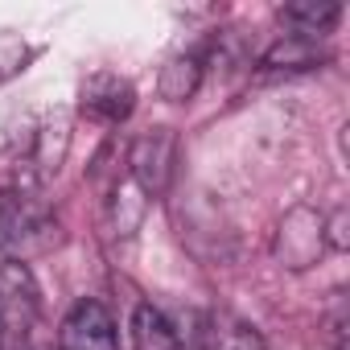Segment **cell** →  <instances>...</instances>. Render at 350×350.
<instances>
[{
	"instance_id": "6da1fadb",
	"label": "cell",
	"mask_w": 350,
	"mask_h": 350,
	"mask_svg": "<svg viewBox=\"0 0 350 350\" xmlns=\"http://www.w3.org/2000/svg\"><path fill=\"white\" fill-rule=\"evenodd\" d=\"M54 215L42 198L29 190H5L0 194V260H29L54 243Z\"/></svg>"
},
{
	"instance_id": "7a4b0ae2",
	"label": "cell",
	"mask_w": 350,
	"mask_h": 350,
	"mask_svg": "<svg viewBox=\"0 0 350 350\" xmlns=\"http://www.w3.org/2000/svg\"><path fill=\"white\" fill-rule=\"evenodd\" d=\"M128 173L144 198H165L178 173V136L173 128H148L128 148Z\"/></svg>"
},
{
	"instance_id": "3957f363",
	"label": "cell",
	"mask_w": 350,
	"mask_h": 350,
	"mask_svg": "<svg viewBox=\"0 0 350 350\" xmlns=\"http://www.w3.org/2000/svg\"><path fill=\"white\" fill-rule=\"evenodd\" d=\"M79 111L95 124H124L136 111V87L116 70H95L79 87Z\"/></svg>"
},
{
	"instance_id": "277c9868",
	"label": "cell",
	"mask_w": 350,
	"mask_h": 350,
	"mask_svg": "<svg viewBox=\"0 0 350 350\" xmlns=\"http://www.w3.org/2000/svg\"><path fill=\"white\" fill-rule=\"evenodd\" d=\"M276 260L284 264V268H293V272H301V268H309L321 252H325V219L317 215V211H309V206H297V211H288L284 215V223H280V231H276Z\"/></svg>"
},
{
	"instance_id": "5b68a950",
	"label": "cell",
	"mask_w": 350,
	"mask_h": 350,
	"mask_svg": "<svg viewBox=\"0 0 350 350\" xmlns=\"http://www.w3.org/2000/svg\"><path fill=\"white\" fill-rule=\"evenodd\" d=\"M38 280L21 260H0V317H5L9 338L13 334H29V325L38 321Z\"/></svg>"
},
{
	"instance_id": "8992f818",
	"label": "cell",
	"mask_w": 350,
	"mask_h": 350,
	"mask_svg": "<svg viewBox=\"0 0 350 350\" xmlns=\"http://www.w3.org/2000/svg\"><path fill=\"white\" fill-rule=\"evenodd\" d=\"M58 350H120V334L111 313L99 301H75L58 329Z\"/></svg>"
},
{
	"instance_id": "52a82bcc",
	"label": "cell",
	"mask_w": 350,
	"mask_h": 350,
	"mask_svg": "<svg viewBox=\"0 0 350 350\" xmlns=\"http://www.w3.org/2000/svg\"><path fill=\"white\" fill-rule=\"evenodd\" d=\"M325 62V50L321 42L313 38H301V33H280L264 54H260V66L272 70V75H301V70H313Z\"/></svg>"
},
{
	"instance_id": "ba28073f",
	"label": "cell",
	"mask_w": 350,
	"mask_h": 350,
	"mask_svg": "<svg viewBox=\"0 0 350 350\" xmlns=\"http://www.w3.org/2000/svg\"><path fill=\"white\" fill-rule=\"evenodd\" d=\"M198 350H268L260 329L235 313H211L198 329Z\"/></svg>"
},
{
	"instance_id": "9c48e42d",
	"label": "cell",
	"mask_w": 350,
	"mask_h": 350,
	"mask_svg": "<svg viewBox=\"0 0 350 350\" xmlns=\"http://www.w3.org/2000/svg\"><path fill=\"white\" fill-rule=\"evenodd\" d=\"M202 75H206V58H202L198 50L173 54V58L161 66L157 91H161V99H169V103H186V99H194V91L202 87Z\"/></svg>"
},
{
	"instance_id": "30bf717a",
	"label": "cell",
	"mask_w": 350,
	"mask_h": 350,
	"mask_svg": "<svg viewBox=\"0 0 350 350\" xmlns=\"http://www.w3.org/2000/svg\"><path fill=\"white\" fill-rule=\"evenodd\" d=\"M280 21L288 25V33H301V38L321 42L342 21V5H334V0H297V5H284L280 9Z\"/></svg>"
},
{
	"instance_id": "8fae6325",
	"label": "cell",
	"mask_w": 350,
	"mask_h": 350,
	"mask_svg": "<svg viewBox=\"0 0 350 350\" xmlns=\"http://www.w3.org/2000/svg\"><path fill=\"white\" fill-rule=\"evenodd\" d=\"M128 329H132V350H186L173 321L152 305H136Z\"/></svg>"
},
{
	"instance_id": "7c38bea8",
	"label": "cell",
	"mask_w": 350,
	"mask_h": 350,
	"mask_svg": "<svg viewBox=\"0 0 350 350\" xmlns=\"http://www.w3.org/2000/svg\"><path fill=\"white\" fill-rule=\"evenodd\" d=\"M33 46L17 33V29H0V83H9V79H17L29 62H33Z\"/></svg>"
},
{
	"instance_id": "4fadbf2b",
	"label": "cell",
	"mask_w": 350,
	"mask_h": 350,
	"mask_svg": "<svg viewBox=\"0 0 350 350\" xmlns=\"http://www.w3.org/2000/svg\"><path fill=\"white\" fill-rule=\"evenodd\" d=\"M0 350H9V329H5V317H0Z\"/></svg>"
},
{
	"instance_id": "5bb4252c",
	"label": "cell",
	"mask_w": 350,
	"mask_h": 350,
	"mask_svg": "<svg viewBox=\"0 0 350 350\" xmlns=\"http://www.w3.org/2000/svg\"><path fill=\"white\" fill-rule=\"evenodd\" d=\"M13 350H25V346H13Z\"/></svg>"
}]
</instances>
